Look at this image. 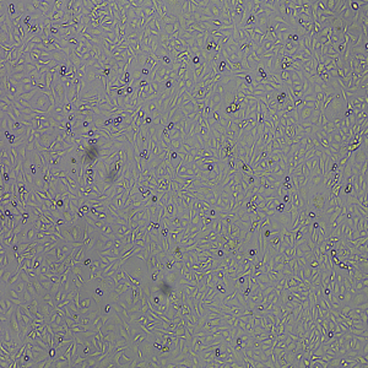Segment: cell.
Returning <instances> with one entry per match:
<instances>
[{
    "instance_id": "ab89813d",
    "label": "cell",
    "mask_w": 368,
    "mask_h": 368,
    "mask_svg": "<svg viewBox=\"0 0 368 368\" xmlns=\"http://www.w3.org/2000/svg\"><path fill=\"white\" fill-rule=\"evenodd\" d=\"M331 123L334 124L335 129H340L341 128V123H342V117H334Z\"/></svg>"
},
{
    "instance_id": "9c48e42d",
    "label": "cell",
    "mask_w": 368,
    "mask_h": 368,
    "mask_svg": "<svg viewBox=\"0 0 368 368\" xmlns=\"http://www.w3.org/2000/svg\"><path fill=\"white\" fill-rule=\"evenodd\" d=\"M313 108L310 107H302L301 110L297 109V118H298V123H301V120H306L308 119L309 117H313Z\"/></svg>"
},
{
    "instance_id": "5b68a950",
    "label": "cell",
    "mask_w": 368,
    "mask_h": 368,
    "mask_svg": "<svg viewBox=\"0 0 368 368\" xmlns=\"http://www.w3.org/2000/svg\"><path fill=\"white\" fill-rule=\"evenodd\" d=\"M326 201H328V200L325 199V196H324L323 194L318 193V194H315V195L313 196V199H312V205H313L318 211H322V210L325 209Z\"/></svg>"
},
{
    "instance_id": "ba28073f",
    "label": "cell",
    "mask_w": 368,
    "mask_h": 368,
    "mask_svg": "<svg viewBox=\"0 0 368 368\" xmlns=\"http://www.w3.org/2000/svg\"><path fill=\"white\" fill-rule=\"evenodd\" d=\"M210 65V62H207V60H202L198 66H195L194 68V70H193V73H194V79L198 81L201 76H202V74H204V71L206 70V66H209Z\"/></svg>"
},
{
    "instance_id": "f1b7e54d",
    "label": "cell",
    "mask_w": 368,
    "mask_h": 368,
    "mask_svg": "<svg viewBox=\"0 0 368 368\" xmlns=\"http://www.w3.org/2000/svg\"><path fill=\"white\" fill-rule=\"evenodd\" d=\"M351 310H352V308H351L350 306H341V308H340L339 313H340L342 317H345V318H349V317H350V313H351Z\"/></svg>"
},
{
    "instance_id": "277c9868",
    "label": "cell",
    "mask_w": 368,
    "mask_h": 368,
    "mask_svg": "<svg viewBox=\"0 0 368 368\" xmlns=\"http://www.w3.org/2000/svg\"><path fill=\"white\" fill-rule=\"evenodd\" d=\"M352 157V163H363L367 161V149H358L356 151L352 152L351 155Z\"/></svg>"
},
{
    "instance_id": "6f0895ef",
    "label": "cell",
    "mask_w": 368,
    "mask_h": 368,
    "mask_svg": "<svg viewBox=\"0 0 368 368\" xmlns=\"http://www.w3.org/2000/svg\"><path fill=\"white\" fill-rule=\"evenodd\" d=\"M94 293H96L97 296H101V297H103V290H102V288H99V287H96V288H94Z\"/></svg>"
},
{
    "instance_id": "681fc988",
    "label": "cell",
    "mask_w": 368,
    "mask_h": 368,
    "mask_svg": "<svg viewBox=\"0 0 368 368\" xmlns=\"http://www.w3.org/2000/svg\"><path fill=\"white\" fill-rule=\"evenodd\" d=\"M212 222H214V218L210 217V216H206V217L202 220V226H204V227H207V226L212 225Z\"/></svg>"
},
{
    "instance_id": "ac0fdd59",
    "label": "cell",
    "mask_w": 368,
    "mask_h": 368,
    "mask_svg": "<svg viewBox=\"0 0 368 368\" xmlns=\"http://www.w3.org/2000/svg\"><path fill=\"white\" fill-rule=\"evenodd\" d=\"M367 217L363 216H358L357 223H356V231L357 232H362V231H367Z\"/></svg>"
},
{
    "instance_id": "e575fe53",
    "label": "cell",
    "mask_w": 368,
    "mask_h": 368,
    "mask_svg": "<svg viewBox=\"0 0 368 368\" xmlns=\"http://www.w3.org/2000/svg\"><path fill=\"white\" fill-rule=\"evenodd\" d=\"M273 47H274V42H271V41H265V42L262 44V48H263V52H264V53L270 52V50L273 49Z\"/></svg>"
},
{
    "instance_id": "f907efd6",
    "label": "cell",
    "mask_w": 368,
    "mask_h": 368,
    "mask_svg": "<svg viewBox=\"0 0 368 368\" xmlns=\"http://www.w3.org/2000/svg\"><path fill=\"white\" fill-rule=\"evenodd\" d=\"M126 278H128V280H129V281H130V282H131V283H133L135 287H140V282H139L136 278H134V277H133L131 275H128V274H126Z\"/></svg>"
},
{
    "instance_id": "7dc6e473",
    "label": "cell",
    "mask_w": 368,
    "mask_h": 368,
    "mask_svg": "<svg viewBox=\"0 0 368 368\" xmlns=\"http://www.w3.org/2000/svg\"><path fill=\"white\" fill-rule=\"evenodd\" d=\"M308 266H310L312 269H318V268H320V263L318 262L317 258H313V259L310 260V263L308 264Z\"/></svg>"
},
{
    "instance_id": "ee69618b",
    "label": "cell",
    "mask_w": 368,
    "mask_h": 368,
    "mask_svg": "<svg viewBox=\"0 0 368 368\" xmlns=\"http://www.w3.org/2000/svg\"><path fill=\"white\" fill-rule=\"evenodd\" d=\"M195 275H196V278H198V282L200 283L206 277V273H205V270H198V271H195Z\"/></svg>"
},
{
    "instance_id": "9f6ffc18",
    "label": "cell",
    "mask_w": 368,
    "mask_h": 368,
    "mask_svg": "<svg viewBox=\"0 0 368 368\" xmlns=\"http://www.w3.org/2000/svg\"><path fill=\"white\" fill-rule=\"evenodd\" d=\"M206 214H207V210H201V211H198V216H199L201 220H204V218L206 217Z\"/></svg>"
},
{
    "instance_id": "f6af8a7d",
    "label": "cell",
    "mask_w": 368,
    "mask_h": 368,
    "mask_svg": "<svg viewBox=\"0 0 368 368\" xmlns=\"http://www.w3.org/2000/svg\"><path fill=\"white\" fill-rule=\"evenodd\" d=\"M329 31H330V27L329 26H325V27H323V30L317 34V37H328V34H329Z\"/></svg>"
},
{
    "instance_id": "e0dca14e",
    "label": "cell",
    "mask_w": 368,
    "mask_h": 368,
    "mask_svg": "<svg viewBox=\"0 0 368 368\" xmlns=\"http://www.w3.org/2000/svg\"><path fill=\"white\" fill-rule=\"evenodd\" d=\"M223 323H226L230 328H234L236 325V320H237V317L234 315H231V314H227V313H222V318Z\"/></svg>"
},
{
    "instance_id": "7c38bea8",
    "label": "cell",
    "mask_w": 368,
    "mask_h": 368,
    "mask_svg": "<svg viewBox=\"0 0 368 368\" xmlns=\"http://www.w3.org/2000/svg\"><path fill=\"white\" fill-rule=\"evenodd\" d=\"M298 49H299L298 43H294V42H285V47H283L285 55H292V54L296 53Z\"/></svg>"
},
{
    "instance_id": "d6986e66",
    "label": "cell",
    "mask_w": 368,
    "mask_h": 368,
    "mask_svg": "<svg viewBox=\"0 0 368 368\" xmlns=\"http://www.w3.org/2000/svg\"><path fill=\"white\" fill-rule=\"evenodd\" d=\"M354 336H357V338H368V333L367 330H363V329H357L355 326H351L350 330H349Z\"/></svg>"
},
{
    "instance_id": "d6a6232c",
    "label": "cell",
    "mask_w": 368,
    "mask_h": 368,
    "mask_svg": "<svg viewBox=\"0 0 368 368\" xmlns=\"http://www.w3.org/2000/svg\"><path fill=\"white\" fill-rule=\"evenodd\" d=\"M310 181H312V183L314 184L315 186H319L320 184L323 183V176L322 174H313Z\"/></svg>"
},
{
    "instance_id": "f546056e",
    "label": "cell",
    "mask_w": 368,
    "mask_h": 368,
    "mask_svg": "<svg viewBox=\"0 0 368 368\" xmlns=\"http://www.w3.org/2000/svg\"><path fill=\"white\" fill-rule=\"evenodd\" d=\"M142 341H146V338H145L144 334H139L138 336L134 338V340L131 341V345H133V346H138V345H140Z\"/></svg>"
},
{
    "instance_id": "f5cc1de1",
    "label": "cell",
    "mask_w": 368,
    "mask_h": 368,
    "mask_svg": "<svg viewBox=\"0 0 368 368\" xmlns=\"http://www.w3.org/2000/svg\"><path fill=\"white\" fill-rule=\"evenodd\" d=\"M146 242H147V238H146V239H136V241H135V246L145 248V246H146Z\"/></svg>"
},
{
    "instance_id": "60d3db41",
    "label": "cell",
    "mask_w": 368,
    "mask_h": 368,
    "mask_svg": "<svg viewBox=\"0 0 368 368\" xmlns=\"http://www.w3.org/2000/svg\"><path fill=\"white\" fill-rule=\"evenodd\" d=\"M326 55L328 57H335V55H339V53L336 52V49H335V46H329L328 47V50H326Z\"/></svg>"
},
{
    "instance_id": "7402d4cb",
    "label": "cell",
    "mask_w": 368,
    "mask_h": 368,
    "mask_svg": "<svg viewBox=\"0 0 368 368\" xmlns=\"http://www.w3.org/2000/svg\"><path fill=\"white\" fill-rule=\"evenodd\" d=\"M182 144H183L182 139H173V140H171V149L173 151L181 152V151H183L182 150Z\"/></svg>"
},
{
    "instance_id": "5bb4252c",
    "label": "cell",
    "mask_w": 368,
    "mask_h": 368,
    "mask_svg": "<svg viewBox=\"0 0 368 368\" xmlns=\"http://www.w3.org/2000/svg\"><path fill=\"white\" fill-rule=\"evenodd\" d=\"M177 17H178V16H176V15L168 12V14L163 15L162 17H160V20H161V22H162L163 26H167V25H172V23H174V22L177 21Z\"/></svg>"
},
{
    "instance_id": "d4e9b609",
    "label": "cell",
    "mask_w": 368,
    "mask_h": 368,
    "mask_svg": "<svg viewBox=\"0 0 368 368\" xmlns=\"http://www.w3.org/2000/svg\"><path fill=\"white\" fill-rule=\"evenodd\" d=\"M18 277H20V269H16V270L14 271V274L9 277V280H7V282H6V286H7V287L12 286V285L15 283V281H16ZM4 287H5V286H4Z\"/></svg>"
},
{
    "instance_id": "8992f818",
    "label": "cell",
    "mask_w": 368,
    "mask_h": 368,
    "mask_svg": "<svg viewBox=\"0 0 368 368\" xmlns=\"http://www.w3.org/2000/svg\"><path fill=\"white\" fill-rule=\"evenodd\" d=\"M207 37H209V33H202V34L198 36V37L193 41L191 47H195V48H198V49H200V50H204L205 44H206V41H207Z\"/></svg>"
},
{
    "instance_id": "680465c9",
    "label": "cell",
    "mask_w": 368,
    "mask_h": 368,
    "mask_svg": "<svg viewBox=\"0 0 368 368\" xmlns=\"http://www.w3.org/2000/svg\"><path fill=\"white\" fill-rule=\"evenodd\" d=\"M91 263H93V262H92V259H90V258L84 260V265H85V266H90V265H91Z\"/></svg>"
},
{
    "instance_id": "4dcf8cb0",
    "label": "cell",
    "mask_w": 368,
    "mask_h": 368,
    "mask_svg": "<svg viewBox=\"0 0 368 368\" xmlns=\"http://www.w3.org/2000/svg\"><path fill=\"white\" fill-rule=\"evenodd\" d=\"M341 186H342V182L340 181L339 183H336L331 189H330V193L334 195V196H339V194H340V190H341Z\"/></svg>"
},
{
    "instance_id": "8d00e7d4",
    "label": "cell",
    "mask_w": 368,
    "mask_h": 368,
    "mask_svg": "<svg viewBox=\"0 0 368 368\" xmlns=\"http://www.w3.org/2000/svg\"><path fill=\"white\" fill-rule=\"evenodd\" d=\"M277 151H281V145H280L278 140L274 138L271 141V152H277Z\"/></svg>"
},
{
    "instance_id": "836d02e7",
    "label": "cell",
    "mask_w": 368,
    "mask_h": 368,
    "mask_svg": "<svg viewBox=\"0 0 368 368\" xmlns=\"http://www.w3.org/2000/svg\"><path fill=\"white\" fill-rule=\"evenodd\" d=\"M33 298H34V296H33L32 293H30L27 290L22 293V303H28V302H31Z\"/></svg>"
},
{
    "instance_id": "44dd1931",
    "label": "cell",
    "mask_w": 368,
    "mask_h": 368,
    "mask_svg": "<svg viewBox=\"0 0 368 368\" xmlns=\"http://www.w3.org/2000/svg\"><path fill=\"white\" fill-rule=\"evenodd\" d=\"M70 227V231H71V234H73V237H74V239L75 241H80V238H81V231H80V226L79 225H71V226H69Z\"/></svg>"
},
{
    "instance_id": "bcb514c9",
    "label": "cell",
    "mask_w": 368,
    "mask_h": 368,
    "mask_svg": "<svg viewBox=\"0 0 368 368\" xmlns=\"http://www.w3.org/2000/svg\"><path fill=\"white\" fill-rule=\"evenodd\" d=\"M324 2H325V6H326L328 11L333 14V11H334V6H335V1H334V0H328V1H324Z\"/></svg>"
},
{
    "instance_id": "816d5d0a",
    "label": "cell",
    "mask_w": 368,
    "mask_h": 368,
    "mask_svg": "<svg viewBox=\"0 0 368 368\" xmlns=\"http://www.w3.org/2000/svg\"><path fill=\"white\" fill-rule=\"evenodd\" d=\"M64 108H65V113L70 114V113L73 112V103H71V102H66V103L64 104Z\"/></svg>"
},
{
    "instance_id": "d590c367",
    "label": "cell",
    "mask_w": 368,
    "mask_h": 368,
    "mask_svg": "<svg viewBox=\"0 0 368 368\" xmlns=\"http://www.w3.org/2000/svg\"><path fill=\"white\" fill-rule=\"evenodd\" d=\"M71 281H73V285H74V287H76L78 290H81V287H82V282L79 280V277L75 275V274H73V276H71Z\"/></svg>"
},
{
    "instance_id": "cb8c5ba5",
    "label": "cell",
    "mask_w": 368,
    "mask_h": 368,
    "mask_svg": "<svg viewBox=\"0 0 368 368\" xmlns=\"http://www.w3.org/2000/svg\"><path fill=\"white\" fill-rule=\"evenodd\" d=\"M268 275H269V277L271 278V281H273V282H274V281H277V280H280L282 276H285L282 271H280V270H276V269H274V268H273V269H271V270L268 273Z\"/></svg>"
},
{
    "instance_id": "4316f807",
    "label": "cell",
    "mask_w": 368,
    "mask_h": 368,
    "mask_svg": "<svg viewBox=\"0 0 368 368\" xmlns=\"http://www.w3.org/2000/svg\"><path fill=\"white\" fill-rule=\"evenodd\" d=\"M334 101V93L333 92H326L325 93V101H324V106H323V112L328 108V106Z\"/></svg>"
},
{
    "instance_id": "ffe728a7",
    "label": "cell",
    "mask_w": 368,
    "mask_h": 368,
    "mask_svg": "<svg viewBox=\"0 0 368 368\" xmlns=\"http://www.w3.org/2000/svg\"><path fill=\"white\" fill-rule=\"evenodd\" d=\"M38 281L41 282V285L43 286V288L46 290V291H49L50 288H52V285H53V282L49 280V278H47V277H44L43 275H39L38 276Z\"/></svg>"
},
{
    "instance_id": "6da1fadb",
    "label": "cell",
    "mask_w": 368,
    "mask_h": 368,
    "mask_svg": "<svg viewBox=\"0 0 368 368\" xmlns=\"http://www.w3.org/2000/svg\"><path fill=\"white\" fill-rule=\"evenodd\" d=\"M36 136H37V140H38V142L41 144V146H43V147H49L52 144H53V141L55 140V130H53V129H50L49 131H47V133H36Z\"/></svg>"
},
{
    "instance_id": "7bdbcfd3",
    "label": "cell",
    "mask_w": 368,
    "mask_h": 368,
    "mask_svg": "<svg viewBox=\"0 0 368 368\" xmlns=\"http://www.w3.org/2000/svg\"><path fill=\"white\" fill-rule=\"evenodd\" d=\"M322 130H323V131H325V133H328V134H331V133L335 130V126H334V124H333L331 122H329V123H328V124H326V125H325V126H324Z\"/></svg>"
},
{
    "instance_id": "b9f144b4",
    "label": "cell",
    "mask_w": 368,
    "mask_h": 368,
    "mask_svg": "<svg viewBox=\"0 0 368 368\" xmlns=\"http://www.w3.org/2000/svg\"><path fill=\"white\" fill-rule=\"evenodd\" d=\"M26 288H27V291H28L30 293H32V294H33L34 297H37V292H36V288H34V283H33V280H32L31 282H28V283H27Z\"/></svg>"
},
{
    "instance_id": "484cf974",
    "label": "cell",
    "mask_w": 368,
    "mask_h": 368,
    "mask_svg": "<svg viewBox=\"0 0 368 368\" xmlns=\"http://www.w3.org/2000/svg\"><path fill=\"white\" fill-rule=\"evenodd\" d=\"M64 297H65V291H64V288L63 287H60L59 288V291L54 294V301H55V303H57V306L64 299Z\"/></svg>"
},
{
    "instance_id": "11a10c76",
    "label": "cell",
    "mask_w": 368,
    "mask_h": 368,
    "mask_svg": "<svg viewBox=\"0 0 368 368\" xmlns=\"http://www.w3.org/2000/svg\"><path fill=\"white\" fill-rule=\"evenodd\" d=\"M55 310H57V313H58V314H60L62 317L66 318V312H65V309H62L60 307H57V308H55Z\"/></svg>"
},
{
    "instance_id": "3957f363",
    "label": "cell",
    "mask_w": 368,
    "mask_h": 368,
    "mask_svg": "<svg viewBox=\"0 0 368 368\" xmlns=\"http://www.w3.org/2000/svg\"><path fill=\"white\" fill-rule=\"evenodd\" d=\"M230 201H231V195L225 193L223 190L221 191L220 194V198H218V201H217V206L221 211L223 212H228V205H230Z\"/></svg>"
},
{
    "instance_id": "2e32d148",
    "label": "cell",
    "mask_w": 368,
    "mask_h": 368,
    "mask_svg": "<svg viewBox=\"0 0 368 368\" xmlns=\"http://www.w3.org/2000/svg\"><path fill=\"white\" fill-rule=\"evenodd\" d=\"M26 286H27V283H26V282H25L23 280H21V278L18 277V278H17V280L15 281V283H14V285H12L11 287H12L14 290H16L17 292H20V293L22 294V293H23V292H25V291L27 290V288H26Z\"/></svg>"
},
{
    "instance_id": "9a60e30c",
    "label": "cell",
    "mask_w": 368,
    "mask_h": 368,
    "mask_svg": "<svg viewBox=\"0 0 368 368\" xmlns=\"http://www.w3.org/2000/svg\"><path fill=\"white\" fill-rule=\"evenodd\" d=\"M27 233H28V228L22 226V228L17 232V236H16V243H17V242H18V243H26V242H28V239H27Z\"/></svg>"
},
{
    "instance_id": "7a4b0ae2",
    "label": "cell",
    "mask_w": 368,
    "mask_h": 368,
    "mask_svg": "<svg viewBox=\"0 0 368 368\" xmlns=\"http://www.w3.org/2000/svg\"><path fill=\"white\" fill-rule=\"evenodd\" d=\"M50 102H49V99L47 98V96L43 93V92H41V94L37 97V99H36V109H39V110H43V112H46L47 114H48V110L50 109Z\"/></svg>"
},
{
    "instance_id": "74e56055",
    "label": "cell",
    "mask_w": 368,
    "mask_h": 368,
    "mask_svg": "<svg viewBox=\"0 0 368 368\" xmlns=\"http://www.w3.org/2000/svg\"><path fill=\"white\" fill-rule=\"evenodd\" d=\"M114 247V238H109L108 241H106L104 243H103V246H102V248H103V250H108V249H112Z\"/></svg>"
},
{
    "instance_id": "30bf717a",
    "label": "cell",
    "mask_w": 368,
    "mask_h": 368,
    "mask_svg": "<svg viewBox=\"0 0 368 368\" xmlns=\"http://www.w3.org/2000/svg\"><path fill=\"white\" fill-rule=\"evenodd\" d=\"M299 126L304 134V136H309L312 134H317L318 128L313 123H299Z\"/></svg>"
},
{
    "instance_id": "603a6c76",
    "label": "cell",
    "mask_w": 368,
    "mask_h": 368,
    "mask_svg": "<svg viewBox=\"0 0 368 368\" xmlns=\"http://www.w3.org/2000/svg\"><path fill=\"white\" fill-rule=\"evenodd\" d=\"M91 302L92 299L89 297V298H85L82 302H80V313L81 314H84L86 310H89L90 309V307H91Z\"/></svg>"
},
{
    "instance_id": "52a82bcc",
    "label": "cell",
    "mask_w": 368,
    "mask_h": 368,
    "mask_svg": "<svg viewBox=\"0 0 368 368\" xmlns=\"http://www.w3.org/2000/svg\"><path fill=\"white\" fill-rule=\"evenodd\" d=\"M179 109H181V112L184 114V117H189V115H191V114H194V113L198 112V109H196V104H195L193 101H189L188 103L183 104Z\"/></svg>"
},
{
    "instance_id": "8fae6325",
    "label": "cell",
    "mask_w": 368,
    "mask_h": 368,
    "mask_svg": "<svg viewBox=\"0 0 368 368\" xmlns=\"http://www.w3.org/2000/svg\"><path fill=\"white\" fill-rule=\"evenodd\" d=\"M62 217L65 220V222L69 225V226H71V225H74L75 223V214L71 211V209H64V210H62Z\"/></svg>"
},
{
    "instance_id": "83f0119b",
    "label": "cell",
    "mask_w": 368,
    "mask_h": 368,
    "mask_svg": "<svg viewBox=\"0 0 368 368\" xmlns=\"http://www.w3.org/2000/svg\"><path fill=\"white\" fill-rule=\"evenodd\" d=\"M214 223V222H212ZM222 227H223V221L221 220V218H217L216 221H215V223H214V226H212V230L216 232V233H221L222 232Z\"/></svg>"
},
{
    "instance_id": "4fadbf2b",
    "label": "cell",
    "mask_w": 368,
    "mask_h": 368,
    "mask_svg": "<svg viewBox=\"0 0 368 368\" xmlns=\"http://www.w3.org/2000/svg\"><path fill=\"white\" fill-rule=\"evenodd\" d=\"M60 233H62V236H63V238H64V241L66 242V243H74L75 242V239H74V237H73V234H71V231H70V227H60Z\"/></svg>"
},
{
    "instance_id": "f35d334b",
    "label": "cell",
    "mask_w": 368,
    "mask_h": 368,
    "mask_svg": "<svg viewBox=\"0 0 368 368\" xmlns=\"http://www.w3.org/2000/svg\"><path fill=\"white\" fill-rule=\"evenodd\" d=\"M36 233H37V230H36L33 226H30V228H28V233H27V239H28V242H31V241L36 237Z\"/></svg>"
},
{
    "instance_id": "c3c4849f",
    "label": "cell",
    "mask_w": 368,
    "mask_h": 368,
    "mask_svg": "<svg viewBox=\"0 0 368 368\" xmlns=\"http://www.w3.org/2000/svg\"><path fill=\"white\" fill-rule=\"evenodd\" d=\"M346 48H347V46L345 44V43H338V48H336V52L340 54H344L345 53V50H346Z\"/></svg>"
},
{
    "instance_id": "db71d44e",
    "label": "cell",
    "mask_w": 368,
    "mask_h": 368,
    "mask_svg": "<svg viewBox=\"0 0 368 368\" xmlns=\"http://www.w3.org/2000/svg\"><path fill=\"white\" fill-rule=\"evenodd\" d=\"M329 122H330V120L328 119V117H326V115L323 113V117H322V129H323V128H324V126H325V125H326Z\"/></svg>"
},
{
    "instance_id": "1f68e13d",
    "label": "cell",
    "mask_w": 368,
    "mask_h": 368,
    "mask_svg": "<svg viewBox=\"0 0 368 368\" xmlns=\"http://www.w3.org/2000/svg\"><path fill=\"white\" fill-rule=\"evenodd\" d=\"M142 14H144L146 17H151V16L156 15V10H155L152 6H147V7H144V9H142Z\"/></svg>"
}]
</instances>
